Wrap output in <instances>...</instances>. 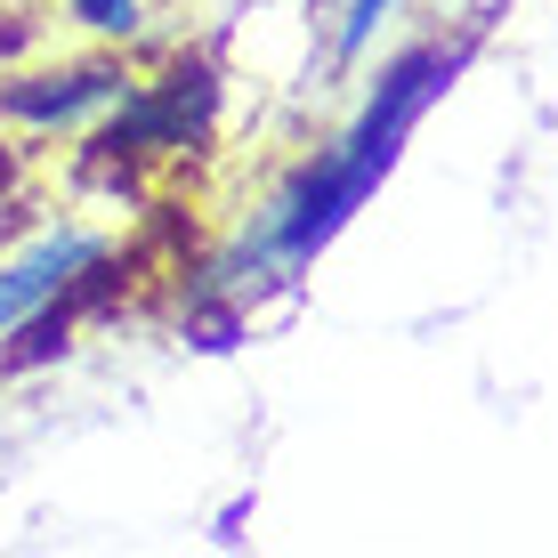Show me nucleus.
Listing matches in <instances>:
<instances>
[{
    "mask_svg": "<svg viewBox=\"0 0 558 558\" xmlns=\"http://www.w3.org/2000/svg\"><path fill=\"white\" fill-rule=\"evenodd\" d=\"M453 65H461V49H405V57H397V65L373 82V98H364V113H356L349 138L324 146L316 162H307L300 179L276 195V210L259 219V235L243 243L235 259L210 267L203 300H243V292H252V283L267 276V267H300V259H316L324 243L349 227V210L373 195L380 179H389V162H397V146H405V130L421 122V106H429L437 89L453 82Z\"/></svg>",
    "mask_w": 558,
    "mask_h": 558,
    "instance_id": "nucleus-1",
    "label": "nucleus"
},
{
    "mask_svg": "<svg viewBox=\"0 0 558 558\" xmlns=\"http://www.w3.org/2000/svg\"><path fill=\"white\" fill-rule=\"evenodd\" d=\"M210 113H219V73L210 65H170L154 89H122V113L98 130V146L113 154V162L170 154V146H203Z\"/></svg>",
    "mask_w": 558,
    "mask_h": 558,
    "instance_id": "nucleus-2",
    "label": "nucleus"
},
{
    "mask_svg": "<svg viewBox=\"0 0 558 558\" xmlns=\"http://www.w3.org/2000/svg\"><path fill=\"white\" fill-rule=\"evenodd\" d=\"M106 243L98 235H49V243H33L16 267H0V340H9V324L16 316H33L41 300H57L73 276H82L89 259H98Z\"/></svg>",
    "mask_w": 558,
    "mask_h": 558,
    "instance_id": "nucleus-3",
    "label": "nucleus"
},
{
    "mask_svg": "<svg viewBox=\"0 0 558 558\" xmlns=\"http://www.w3.org/2000/svg\"><path fill=\"white\" fill-rule=\"evenodd\" d=\"M122 98V65H65V73H33V82H9V106L16 122H82Z\"/></svg>",
    "mask_w": 558,
    "mask_h": 558,
    "instance_id": "nucleus-4",
    "label": "nucleus"
},
{
    "mask_svg": "<svg viewBox=\"0 0 558 558\" xmlns=\"http://www.w3.org/2000/svg\"><path fill=\"white\" fill-rule=\"evenodd\" d=\"M73 16L98 33H138V0H73Z\"/></svg>",
    "mask_w": 558,
    "mask_h": 558,
    "instance_id": "nucleus-5",
    "label": "nucleus"
}]
</instances>
